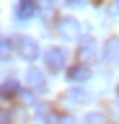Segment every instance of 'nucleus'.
I'll return each instance as SVG.
<instances>
[{"label":"nucleus","instance_id":"39448f33","mask_svg":"<svg viewBox=\"0 0 119 124\" xmlns=\"http://www.w3.org/2000/svg\"><path fill=\"white\" fill-rule=\"evenodd\" d=\"M26 83L34 85L36 91H44V75H41L36 67H29V70H26Z\"/></svg>","mask_w":119,"mask_h":124},{"label":"nucleus","instance_id":"f03ea898","mask_svg":"<svg viewBox=\"0 0 119 124\" xmlns=\"http://www.w3.org/2000/svg\"><path fill=\"white\" fill-rule=\"evenodd\" d=\"M57 29H60V36L67 39V41H75V39H80V26H78V21H72V18H62Z\"/></svg>","mask_w":119,"mask_h":124},{"label":"nucleus","instance_id":"9d476101","mask_svg":"<svg viewBox=\"0 0 119 124\" xmlns=\"http://www.w3.org/2000/svg\"><path fill=\"white\" fill-rule=\"evenodd\" d=\"M117 93H119V91H117Z\"/></svg>","mask_w":119,"mask_h":124},{"label":"nucleus","instance_id":"1a4fd4ad","mask_svg":"<svg viewBox=\"0 0 119 124\" xmlns=\"http://www.w3.org/2000/svg\"><path fill=\"white\" fill-rule=\"evenodd\" d=\"M98 122L103 124V116H101V114H88V116H86V124H98Z\"/></svg>","mask_w":119,"mask_h":124},{"label":"nucleus","instance_id":"0eeeda50","mask_svg":"<svg viewBox=\"0 0 119 124\" xmlns=\"http://www.w3.org/2000/svg\"><path fill=\"white\" fill-rule=\"evenodd\" d=\"M117 52H119V41H117V39H111L109 46H106V57H109V60H114V57H117Z\"/></svg>","mask_w":119,"mask_h":124},{"label":"nucleus","instance_id":"7ed1b4c3","mask_svg":"<svg viewBox=\"0 0 119 124\" xmlns=\"http://www.w3.org/2000/svg\"><path fill=\"white\" fill-rule=\"evenodd\" d=\"M44 60H47V67L55 70V72H60V70L65 67V52L62 49H49V52L44 54Z\"/></svg>","mask_w":119,"mask_h":124},{"label":"nucleus","instance_id":"6e6552de","mask_svg":"<svg viewBox=\"0 0 119 124\" xmlns=\"http://www.w3.org/2000/svg\"><path fill=\"white\" fill-rule=\"evenodd\" d=\"M0 93H3V96H13V93H18V83L8 80V85H3V88H0Z\"/></svg>","mask_w":119,"mask_h":124},{"label":"nucleus","instance_id":"f257e3e1","mask_svg":"<svg viewBox=\"0 0 119 124\" xmlns=\"http://www.w3.org/2000/svg\"><path fill=\"white\" fill-rule=\"evenodd\" d=\"M16 49H18V54H21L24 60H29V62L39 57V46H36V41H34V39H29V36L16 39Z\"/></svg>","mask_w":119,"mask_h":124},{"label":"nucleus","instance_id":"20e7f679","mask_svg":"<svg viewBox=\"0 0 119 124\" xmlns=\"http://www.w3.org/2000/svg\"><path fill=\"white\" fill-rule=\"evenodd\" d=\"M67 78H70V83H86L88 78H91V70H88L86 65H75V67L67 72Z\"/></svg>","mask_w":119,"mask_h":124},{"label":"nucleus","instance_id":"423d86ee","mask_svg":"<svg viewBox=\"0 0 119 124\" xmlns=\"http://www.w3.org/2000/svg\"><path fill=\"white\" fill-rule=\"evenodd\" d=\"M93 49H96V46H93V39H83V46H80L78 57H80L83 62H88L91 57H93Z\"/></svg>","mask_w":119,"mask_h":124}]
</instances>
